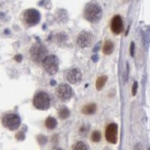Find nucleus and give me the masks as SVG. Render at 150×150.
<instances>
[{
    "mask_svg": "<svg viewBox=\"0 0 150 150\" xmlns=\"http://www.w3.org/2000/svg\"><path fill=\"white\" fill-rule=\"evenodd\" d=\"M102 16V9L96 3H88L84 9V17L90 22H97Z\"/></svg>",
    "mask_w": 150,
    "mask_h": 150,
    "instance_id": "obj_1",
    "label": "nucleus"
},
{
    "mask_svg": "<svg viewBox=\"0 0 150 150\" xmlns=\"http://www.w3.org/2000/svg\"><path fill=\"white\" fill-rule=\"evenodd\" d=\"M30 56L31 59L35 63H42L43 60L47 56V50L43 45L36 43L30 49Z\"/></svg>",
    "mask_w": 150,
    "mask_h": 150,
    "instance_id": "obj_2",
    "label": "nucleus"
},
{
    "mask_svg": "<svg viewBox=\"0 0 150 150\" xmlns=\"http://www.w3.org/2000/svg\"><path fill=\"white\" fill-rule=\"evenodd\" d=\"M33 105L39 110H47L50 106V98L49 95L44 91L36 93L33 98Z\"/></svg>",
    "mask_w": 150,
    "mask_h": 150,
    "instance_id": "obj_3",
    "label": "nucleus"
},
{
    "mask_svg": "<svg viewBox=\"0 0 150 150\" xmlns=\"http://www.w3.org/2000/svg\"><path fill=\"white\" fill-rule=\"evenodd\" d=\"M42 66L44 70L50 75H53L58 71L59 67V60L55 55H47L42 62Z\"/></svg>",
    "mask_w": 150,
    "mask_h": 150,
    "instance_id": "obj_4",
    "label": "nucleus"
},
{
    "mask_svg": "<svg viewBox=\"0 0 150 150\" xmlns=\"http://www.w3.org/2000/svg\"><path fill=\"white\" fill-rule=\"evenodd\" d=\"M2 123L4 127H6L9 130H16L20 126L21 119L17 114H6L2 118Z\"/></svg>",
    "mask_w": 150,
    "mask_h": 150,
    "instance_id": "obj_5",
    "label": "nucleus"
},
{
    "mask_svg": "<svg viewBox=\"0 0 150 150\" xmlns=\"http://www.w3.org/2000/svg\"><path fill=\"white\" fill-rule=\"evenodd\" d=\"M24 21L30 26L36 25L40 21V13L36 9H27L23 13Z\"/></svg>",
    "mask_w": 150,
    "mask_h": 150,
    "instance_id": "obj_6",
    "label": "nucleus"
},
{
    "mask_svg": "<svg viewBox=\"0 0 150 150\" xmlns=\"http://www.w3.org/2000/svg\"><path fill=\"white\" fill-rule=\"evenodd\" d=\"M56 94L62 101H68L73 95V91L68 84H60L56 88Z\"/></svg>",
    "mask_w": 150,
    "mask_h": 150,
    "instance_id": "obj_7",
    "label": "nucleus"
},
{
    "mask_svg": "<svg viewBox=\"0 0 150 150\" xmlns=\"http://www.w3.org/2000/svg\"><path fill=\"white\" fill-rule=\"evenodd\" d=\"M118 126L115 123H110L105 130V137L108 142L112 144H116L118 140Z\"/></svg>",
    "mask_w": 150,
    "mask_h": 150,
    "instance_id": "obj_8",
    "label": "nucleus"
},
{
    "mask_svg": "<svg viewBox=\"0 0 150 150\" xmlns=\"http://www.w3.org/2000/svg\"><path fill=\"white\" fill-rule=\"evenodd\" d=\"M66 80L70 84H79L82 80V74L79 68H72L66 74Z\"/></svg>",
    "mask_w": 150,
    "mask_h": 150,
    "instance_id": "obj_9",
    "label": "nucleus"
},
{
    "mask_svg": "<svg viewBox=\"0 0 150 150\" xmlns=\"http://www.w3.org/2000/svg\"><path fill=\"white\" fill-rule=\"evenodd\" d=\"M94 36L91 32L88 31H82L77 37V44L81 48H85V47L89 46L92 42Z\"/></svg>",
    "mask_w": 150,
    "mask_h": 150,
    "instance_id": "obj_10",
    "label": "nucleus"
},
{
    "mask_svg": "<svg viewBox=\"0 0 150 150\" xmlns=\"http://www.w3.org/2000/svg\"><path fill=\"white\" fill-rule=\"evenodd\" d=\"M111 30L114 34H120L123 31V21L120 15H115L111 20Z\"/></svg>",
    "mask_w": 150,
    "mask_h": 150,
    "instance_id": "obj_11",
    "label": "nucleus"
},
{
    "mask_svg": "<svg viewBox=\"0 0 150 150\" xmlns=\"http://www.w3.org/2000/svg\"><path fill=\"white\" fill-rule=\"evenodd\" d=\"M95 112H96V104H94V103L86 104V105L82 107V113H84V114H86V115L94 114Z\"/></svg>",
    "mask_w": 150,
    "mask_h": 150,
    "instance_id": "obj_12",
    "label": "nucleus"
},
{
    "mask_svg": "<svg viewBox=\"0 0 150 150\" xmlns=\"http://www.w3.org/2000/svg\"><path fill=\"white\" fill-rule=\"evenodd\" d=\"M113 50H114V44L110 40H106L103 45V53L105 55H109L113 52Z\"/></svg>",
    "mask_w": 150,
    "mask_h": 150,
    "instance_id": "obj_13",
    "label": "nucleus"
},
{
    "mask_svg": "<svg viewBox=\"0 0 150 150\" xmlns=\"http://www.w3.org/2000/svg\"><path fill=\"white\" fill-rule=\"evenodd\" d=\"M107 79H108V77L106 76V75H102V76L98 77L97 80H96V88H97V90H101V89L103 88L106 81H107Z\"/></svg>",
    "mask_w": 150,
    "mask_h": 150,
    "instance_id": "obj_14",
    "label": "nucleus"
},
{
    "mask_svg": "<svg viewBox=\"0 0 150 150\" xmlns=\"http://www.w3.org/2000/svg\"><path fill=\"white\" fill-rule=\"evenodd\" d=\"M45 126L48 129H54L55 127L57 126V121H56L55 118H53V117H48L45 120Z\"/></svg>",
    "mask_w": 150,
    "mask_h": 150,
    "instance_id": "obj_15",
    "label": "nucleus"
},
{
    "mask_svg": "<svg viewBox=\"0 0 150 150\" xmlns=\"http://www.w3.org/2000/svg\"><path fill=\"white\" fill-rule=\"evenodd\" d=\"M73 150H89V147L85 142L78 141L73 147Z\"/></svg>",
    "mask_w": 150,
    "mask_h": 150,
    "instance_id": "obj_16",
    "label": "nucleus"
},
{
    "mask_svg": "<svg viewBox=\"0 0 150 150\" xmlns=\"http://www.w3.org/2000/svg\"><path fill=\"white\" fill-rule=\"evenodd\" d=\"M58 115H59V117L61 119H66V118H68V117H69L70 112L66 107H63V108H61V109L59 110V113H58Z\"/></svg>",
    "mask_w": 150,
    "mask_h": 150,
    "instance_id": "obj_17",
    "label": "nucleus"
},
{
    "mask_svg": "<svg viewBox=\"0 0 150 150\" xmlns=\"http://www.w3.org/2000/svg\"><path fill=\"white\" fill-rule=\"evenodd\" d=\"M91 140L93 142H99L101 140V133L99 131H93L92 132V135H91Z\"/></svg>",
    "mask_w": 150,
    "mask_h": 150,
    "instance_id": "obj_18",
    "label": "nucleus"
},
{
    "mask_svg": "<svg viewBox=\"0 0 150 150\" xmlns=\"http://www.w3.org/2000/svg\"><path fill=\"white\" fill-rule=\"evenodd\" d=\"M37 140H38L39 144H41V145H44V144L47 142V138L43 135H39L38 137H37Z\"/></svg>",
    "mask_w": 150,
    "mask_h": 150,
    "instance_id": "obj_19",
    "label": "nucleus"
},
{
    "mask_svg": "<svg viewBox=\"0 0 150 150\" xmlns=\"http://www.w3.org/2000/svg\"><path fill=\"white\" fill-rule=\"evenodd\" d=\"M16 139L20 140V141H22V140L25 139V134H24V132H22V131L18 132V133L16 134Z\"/></svg>",
    "mask_w": 150,
    "mask_h": 150,
    "instance_id": "obj_20",
    "label": "nucleus"
},
{
    "mask_svg": "<svg viewBox=\"0 0 150 150\" xmlns=\"http://www.w3.org/2000/svg\"><path fill=\"white\" fill-rule=\"evenodd\" d=\"M137 88H138V83L137 81H134L133 83V86H132V95H136V93H137Z\"/></svg>",
    "mask_w": 150,
    "mask_h": 150,
    "instance_id": "obj_21",
    "label": "nucleus"
},
{
    "mask_svg": "<svg viewBox=\"0 0 150 150\" xmlns=\"http://www.w3.org/2000/svg\"><path fill=\"white\" fill-rule=\"evenodd\" d=\"M134 49H135V44H134V42H131V44H130V55L131 56H134Z\"/></svg>",
    "mask_w": 150,
    "mask_h": 150,
    "instance_id": "obj_22",
    "label": "nucleus"
},
{
    "mask_svg": "<svg viewBox=\"0 0 150 150\" xmlns=\"http://www.w3.org/2000/svg\"><path fill=\"white\" fill-rule=\"evenodd\" d=\"M134 150H144L143 145L141 143H137L135 145V147H134Z\"/></svg>",
    "mask_w": 150,
    "mask_h": 150,
    "instance_id": "obj_23",
    "label": "nucleus"
},
{
    "mask_svg": "<svg viewBox=\"0 0 150 150\" xmlns=\"http://www.w3.org/2000/svg\"><path fill=\"white\" fill-rule=\"evenodd\" d=\"M128 73H129V65L128 63L126 64V72H125V81H127V79H128Z\"/></svg>",
    "mask_w": 150,
    "mask_h": 150,
    "instance_id": "obj_24",
    "label": "nucleus"
},
{
    "mask_svg": "<svg viewBox=\"0 0 150 150\" xmlns=\"http://www.w3.org/2000/svg\"><path fill=\"white\" fill-rule=\"evenodd\" d=\"M100 46H101V42H98L97 44L95 45V47H94V49H93V52H97V51L99 50Z\"/></svg>",
    "mask_w": 150,
    "mask_h": 150,
    "instance_id": "obj_25",
    "label": "nucleus"
},
{
    "mask_svg": "<svg viewBox=\"0 0 150 150\" xmlns=\"http://www.w3.org/2000/svg\"><path fill=\"white\" fill-rule=\"evenodd\" d=\"M15 60H16L17 62H20L22 60V56L21 55H16V56H15Z\"/></svg>",
    "mask_w": 150,
    "mask_h": 150,
    "instance_id": "obj_26",
    "label": "nucleus"
},
{
    "mask_svg": "<svg viewBox=\"0 0 150 150\" xmlns=\"http://www.w3.org/2000/svg\"><path fill=\"white\" fill-rule=\"evenodd\" d=\"M92 59H93V61H97V60H98V57H97V55H93V56H92Z\"/></svg>",
    "mask_w": 150,
    "mask_h": 150,
    "instance_id": "obj_27",
    "label": "nucleus"
},
{
    "mask_svg": "<svg viewBox=\"0 0 150 150\" xmlns=\"http://www.w3.org/2000/svg\"><path fill=\"white\" fill-rule=\"evenodd\" d=\"M56 150H62V149H59V148H58V149H56Z\"/></svg>",
    "mask_w": 150,
    "mask_h": 150,
    "instance_id": "obj_28",
    "label": "nucleus"
},
{
    "mask_svg": "<svg viewBox=\"0 0 150 150\" xmlns=\"http://www.w3.org/2000/svg\"><path fill=\"white\" fill-rule=\"evenodd\" d=\"M148 150H150V148H149V149H148Z\"/></svg>",
    "mask_w": 150,
    "mask_h": 150,
    "instance_id": "obj_29",
    "label": "nucleus"
}]
</instances>
